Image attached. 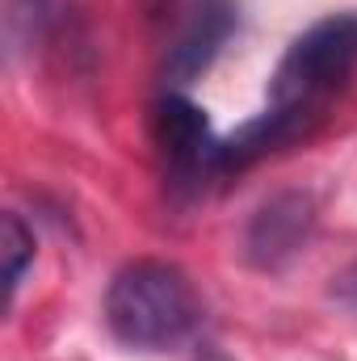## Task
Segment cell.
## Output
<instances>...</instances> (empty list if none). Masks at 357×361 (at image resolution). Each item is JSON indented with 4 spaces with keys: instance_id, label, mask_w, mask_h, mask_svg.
Returning a JSON list of instances; mask_svg holds the SVG:
<instances>
[{
    "instance_id": "obj_8",
    "label": "cell",
    "mask_w": 357,
    "mask_h": 361,
    "mask_svg": "<svg viewBox=\"0 0 357 361\" xmlns=\"http://www.w3.org/2000/svg\"><path fill=\"white\" fill-rule=\"evenodd\" d=\"M332 294H337L341 302H357V261H353L345 273H341L337 281H332Z\"/></svg>"
},
{
    "instance_id": "obj_3",
    "label": "cell",
    "mask_w": 357,
    "mask_h": 361,
    "mask_svg": "<svg viewBox=\"0 0 357 361\" xmlns=\"http://www.w3.org/2000/svg\"><path fill=\"white\" fill-rule=\"evenodd\" d=\"M152 139L177 193H202L206 180L223 173V139L210 130L206 109L181 89H169L152 105Z\"/></svg>"
},
{
    "instance_id": "obj_9",
    "label": "cell",
    "mask_w": 357,
    "mask_h": 361,
    "mask_svg": "<svg viewBox=\"0 0 357 361\" xmlns=\"http://www.w3.org/2000/svg\"><path fill=\"white\" fill-rule=\"evenodd\" d=\"M198 361H231V357H223L219 349H202V357H198Z\"/></svg>"
},
{
    "instance_id": "obj_1",
    "label": "cell",
    "mask_w": 357,
    "mask_h": 361,
    "mask_svg": "<svg viewBox=\"0 0 357 361\" xmlns=\"http://www.w3.org/2000/svg\"><path fill=\"white\" fill-rule=\"evenodd\" d=\"M353 72L357 8L332 13V17L315 21L311 30H303L269 80V105L253 122H244L240 130H231L223 139V173H231V169L240 173L269 152H282V147L307 139Z\"/></svg>"
},
{
    "instance_id": "obj_2",
    "label": "cell",
    "mask_w": 357,
    "mask_h": 361,
    "mask_svg": "<svg viewBox=\"0 0 357 361\" xmlns=\"http://www.w3.org/2000/svg\"><path fill=\"white\" fill-rule=\"evenodd\" d=\"M105 324L131 349H181L202 324L198 286L173 261H131L105 290Z\"/></svg>"
},
{
    "instance_id": "obj_4",
    "label": "cell",
    "mask_w": 357,
    "mask_h": 361,
    "mask_svg": "<svg viewBox=\"0 0 357 361\" xmlns=\"http://www.w3.org/2000/svg\"><path fill=\"white\" fill-rule=\"evenodd\" d=\"M320 223V210H315V197L303 193V189H282L265 197L253 219L244 223V240H240V252L253 269L261 273H282L307 244H311V231Z\"/></svg>"
},
{
    "instance_id": "obj_7",
    "label": "cell",
    "mask_w": 357,
    "mask_h": 361,
    "mask_svg": "<svg viewBox=\"0 0 357 361\" xmlns=\"http://www.w3.org/2000/svg\"><path fill=\"white\" fill-rule=\"evenodd\" d=\"M42 21H47V0H4V38H8V51H17L25 38H34Z\"/></svg>"
},
{
    "instance_id": "obj_6",
    "label": "cell",
    "mask_w": 357,
    "mask_h": 361,
    "mask_svg": "<svg viewBox=\"0 0 357 361\" xmlns=\"http://www.w3.org/2000/svg\"><path fill=\"white\" fill-rule=\"evenodd\" d=\"M30 261H34V231L25 227V219L17 210H8L4 214V294H8V302L17 298V286L30 269Z\"/></svg>"
},
{
    "instance_id": "obj_5",
    "label": "cell",
    "mask_w": 357,
    "mask_h": 361,
    "mask_svg": "<svg viewBox=\"0 0 357 361\" xmlns=\"http://www.w3.org/2000/svg\"><path fill=\"white\" fill-rule=\"evenodd\" d=\"M231 34H236V0H202L169 55L173 85H189L193 76H202Z\"/></svg>"
}]
</instances>
